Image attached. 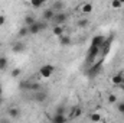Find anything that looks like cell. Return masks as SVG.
Wrapping results in <instances>:
<instances>
[{
	"label": "cell",
	"instance_id": "obj_1",
	"mask_svg": "<svg viewBox=\"0 0 124 123\" xmlns=\"http://www.w3.org/2000/svg\"><path fill=\"white\" fill-rule=\"evenodd\" d=\"M54 71H55L54 65H51V64L42 65V67L39 68V77H40V80H48V78H51V75L54 74Z\"/></svg>",
	"mask_w": 124,
	"mask_h": 123
},
{
	"label": "cell",
	"instance_id": "obj_2",
	"mask_svg": "<svg viewBox=\"0 0 124 123\" xmlns=\"http://www.w3.org/2000/svg\"><path fill=\"white\" fill-rule=\"evenodd\" d=\"M68 19V15L65 12H61V13H55V18L52 19V26H58V25H63Z\"/></svg>",
	"mask_w": 124,
	"mask_h": 123
},
{
	"label": "cell",
	"instance_id": "obj_3",
	"mask_svg": "<svg viewBox=\"0 0 124 123\" xmlns=\"http://www.w3.org/2000/svg\"><path fill=\"white\" fill-rule=\"evenodd\" d=\"M46 26H48V25H46L45 22H36V23H33L32 26L28 28V29H29V35H38L40 31H43Z\"/></svg>",
	"mask_w": 124,
	"mask_h": 123
},
{
	"label": "cell",
	"instance_id": "obj_4",
	"mask_svg": "<svg viewBox=\"0 0 124 123\" xmlns=\"http://www.w3.org/2000/svg\"><path fill=\"white\" fill-rule=\"evenodd\" d=\"M65 6H66L65 1H62V0H56V1H52L49 7H51L55 13H61V12L65 10Z\"/></svg>",
	"mask_w": 124,
	"mask_h": 123
},
{
	"label": "cell",
	"instance_id": "obj_5",
	"mask_svg": "<svg viewBox=\"0 0 124 123\" xmlns=\"http://www.w3.org/2000/svg\"><path fill=\"white\" fill-rule=\"evenodd\" d=\"M42 18H43V22L45 23H51L52 22V19L55 18V12L49 7V9H45L43 12H42Z\"/></svg>",
	"mask_w": 124,
	"mask_h": 123
},
{
	"label": "cell",
	"instance_id": "obj_6",
	"mask_svg": "<svg viewBox=\"0 0 124 123\" xmlns=\"http://www.w3.org/2000/svg\"><path fill=\"white\" fill-rule=\"evenodd\" d=\"M79 10H81V13H82V15H90V13L94 10L93 3H90V1H85V3H82Z\"/></svg>",
	"mask_w": 124,
	"mask_h": 123
},
{
	"label": "cell",
	"instance_id": "obj_7",
	"mask_svg": "<svg viewBox=\"0 0 124 123\" xmlns=\"http://www.w3.org/2000/svg\"><path fill=\"white\" fill-rule=\"evenodd\" d=\"M52 33L58 38H61L62 35H65V28L63 25H58V26H52Z\"/></svg>",
	"mask_w": 124,
	"mask_h": 123
},
{
	"label": "cell",
	"instance_id": "obj_8",
	"mask_svg": "<svg viewBox=\"0 0 124 123\" xmlns=\"http://www.w3.org/2000/svg\"><path fill=\"white\" fill-rule=\"evenodd\" d=\"M81 114H82V109L78 107V106H75V107L71 110V113H69V119H78Z\"/></svg>",
	"mask_w": 124,
	"mask_h": 123
},
{
	"label": "cell",
	"instance_id": "obj_9",
	"mask_svg": "<svg viewBox=\"0 0 124 123\" xmlns=\"http://www.w3.org/2000/svg\"><path fill=\"white\" fill-rule=\"evenodd\" d=\"M111 84L120 87V86L123 84V74H116V75H113V77H111Z\"/></svg>",
	"mask_w": 124,
	"mask_h": 123
},
{
	"label": "cell",
	"instance_id": "obj_10",
	"mask_svg": "<svg viewBox=\"0 0 124 123\" xmlns=\"http://www.w3.org/2000/svg\"><path fill=\"white\" fill-rule=\"evenodd\" d=\"M123 6L124 1H121V0H111L110 1V7L113 10H120V9H123Z\"/></svg>",
	"mask_w": 124,
	"mask_h": 123
},
{
	"label": "cell",
	"instance_id": "obj_11",
	"mask_svg": "<svg viewBox=\"0 0 124 123\" xmlns=\"http://www.w3.org/2000/svg\"><path fill=\"white\" fill-rule=\"evenodd\" d=\"M7 114H9V117H12V119H17V117L20 116V110H19V107H10L9 112H7Z\"/></svg>",
	"mask_w": 124,
	"mask_h": 123
},
{
	"label": "cell",
	"instance_id": "obj_12",
	"mask_svg": "<svg viewBox=\"0 0 124 123\" xmlns=\"http://www.w3.org/2000/svg\"><path fill=\"white\" fill-rule=\"evenodd\" d=\"M90 120L93 123H102L104 122V120H102V116H101L98 112H94V113L90 114Z\"/></svg>",
	"mask_w": 124,
	"mask_h": 123
},
{
	"label": "cell",
	"instance_id": "obj_13",
	"mask_svg": "<svg viewBox=\"0 0 124 123\" xmlns=\"http://www.w3.org/2000/svg\"><path fill=\"white\" fill-rule=\"evenodd\" d=\"M66 117L63 116V113H56L52 116V123H65Z\"/></svg>",
	"mask_w": 124,
	"mask_h": 123
},
{
	"label": "cell",
	"instance_id": "obj_14",
	"mask_svg": "<svg viewBox=\"0 0 124 123\" xmlns=\"http://www.w3.org/2000/svg\"><path fill=\"white\" fill-rule=\"evenodd\" d=\"M71 36L69 35H62L61 38H59V44H61L62 46H69L71 45Z\"/></svg>",
	"mask_w": 124,
	"mask_h": 123
},
{
	"label": "cell",
	"instance_id": "obj_15",
	"mask_svg": "<svg viewBox=\"0 0 124 123\" xmlns=\"http://www.w3.org/2000/svg\"><path fill=\"white\" fill-rule=\"evenodd\" d=\"M23 22H25V26H28V28H29V26H32V25H33V23H36L38 20H36V19H35L32 15H26Z\"/></svg>",
	"mask_w": 124,
	"mask_h": 123
},
{
	"label": "cell",
	"instance_id": "obj_16",
	"mask_svg": "<svg viewBox=\"0 0 124 123\" xmlns=\"http://www.w3.org/2000/svg\"><path fill=\"white\" fill-rule=\"evenodd\" d=\"M98 51H100V48L98 46H91V51H90V54H88V62H93V60H94V57L98 54Z\"/></svg>",
	"mask_w": 124,
	"mask_h": 123
},
{
	"label": "cell",
	"instance_id": "obj_17",
	"mask_svg": "<svg viewBox=\"0 0 124 123\" xmlns=\"http://www.w3.org/2000/svg\"><path fill=\"white\" fill-rule=\"evenodd\" d=\"M29 4H31L32 7H35V9H39V7H42L45 4V0H31Z\"/></svg>",
	"mask_w": 124,
	"mask_h": 123
},
{
	"label": "cell",
	"instance_id": "obj_18",
	"mask_svg": "<svg viewBox=\"0 0 124 123\" xmlns=\"http://www.w3.org/2000/svg\"><path fill=\"white\" fill-rule=\"evenodd\" d=\"M7 67H9V61H7V58H6V57H0V71L6 70Z\"/></svg>",
	"mask_w": 124,
	"mask_h": 123
},
{
	"label": "cell",
	"instance_id": "obj_19",
	"mask_svg": "<svg viewBox=\"0 0 124 123\" xmlns=\"http://www.w3.org/2000/svg\"><path fill=\"white\" fill-rule=\"evenodd\" d=\"M26 35H29V29H28V26H22L19 32H17V36H20V38H23V36H26Z\"/></svg>",
	"mask_w": 124,
	"mask_h": 123
},
{
	"label": "cell",
	"instance_id": "obj_20",
	"mask_svg": "<svg viewBox=\"0 0 124 123\" xmlns=\"http://www.w3.org/2000/svg\"><path fill=\"white\" fill-rule=\"evenodd\" d=\"M88 25H90V20L85 19V18H82V19L78 20V26H79V28H87Z\"/></svg>",
	"mask_w": 124,
	"mask_h": 123
},
{
	"label": "cell",
	"instance_id": "obj_21",
	"mask_svg": "<svg viewBox=\"0 0 124 123\" xmlns=\"http://www.w3.org/2000/svg\"><path fill=\"white\" fill-rule=\"evenodd\" d=\"M20 74H22V70H20V68H15V70H12V71H10V75H12L13 78L19 77Z\"/></svg>",
	"mask_w": 124,
	"mask_h": 123
},
{
	"label": "cell",
	"instance_id": "obj_22",
	"mask_svg": "<svg viewBox=\"0 0 124 123\" xmlns=\"http://www.w3.org/2000/svg\"><path fill=\"white\" fill-rule=\"evenodd\" d=\"M23 48H25L23 44H16V45L13 46V51H15V52H20V51H23Z\"/></svg>",
	"mask_w": 124,
	"mask_h": 123
},
{
	"label": "cell",
	"instance_id": "obj_23",
	"mask_svg": "<svg viewBox=\"0 0 124 123\" xmlns=\"http://www.w3.org/2000/svg\"><path fill=\"white\" fill-rule=\"evenodd\" d=\"M108 103L110 104H117V97L114 94H108Z\"/></svg>",
	"mask_w": 124,
	"mask_h": 123
},
{
	"label": "cell",
	"instance_id": "obj_24",
	"mask_svg": "<svg viewBox=\"0 0 124 123\" xmlns=\"http://www.w3.org/2000/svg\"><path fill=\"white\" fill-rule=\"evenodd\" d=\"M117 110H118L121 114H124V103H117Z\"/></svg>",
	"mask_w": 124,
	"mask_h": 123
},
{
	"label": "cell",
	"instance_id": "obj_25",
	"mask_svg": "<svg viewBox=\"0 0 124 123\" xmlns=\"http://www.w3.org/2000/svg\"><path fill=\"white\" fill-rule=\"evenodd\" d=\"M4 23H6V16L3 13H0V26H3Z\"/></svg>",
	"mask_w": 124,
	"mask_h": 123
},
{
	"label": "cell",
	"instance_id": "obj_26",
	"mask_svg": "<svg viewBox=\"0 0 124 123\" xmlns=\"http://www.w3.org/2000/svg\"><path fill=\"white\" fill-rule=\"evenodd\" d=\"M1 93H3V90H1V86H0V97H1Z\"/></svg>",
	"mask_w": 124,
	"mask_h": 123
},
{
	"label": "cell",
	"instance_id": "obj_27",
	"mask_svg": "<svg viewBox=\"0 0 124 123\" xmlns=\"http://www.w3.org/2000/svg\"><path fill=\"white\" fill-rule=\"evenodd\" d=\"M123 84H124V74H123Z\"/></svg>",
	"mask_w": 124,
	"mask_h": 123
},
{
	"label": "cell",
	"instance_id": "obj_28",
	"mask_svg": "<svg viewBox=\"0 0 124 123\" xmlns=\"http://www.w3.org/2000/svg\"><path fill=\"white\" fill-rule=\"evenodd\" d=\"M0 104H1V98H0Z\"/></svg>",
	"mask_w": 124,
	"mask_h": 123
},
{
	"label": "cell",
	"instance_id": "obj_29",
	"mask_svg": "<svg viewBox=\"0 0 124 123\" xmlns=\"http://www.w3.org/2000/svg\"><path fill=\"white\" fill-rule=\"evenodd\" d=\"M102 123H105V122H102Z\"/></svg>",
	"mask_w": 124,
	"mask_h": 123
}]
</instances>
